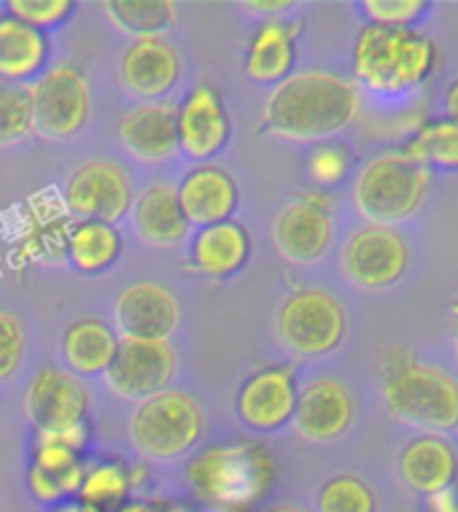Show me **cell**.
<instances>
[{
  "label": "cell",
  "instance_id": "cell-1",
  "mask_svg": "<svg viewBox=\"0 0 458 512\" xmlns=\"http://www.w3.org/2000/svg\"><path fill=\"white\" fill-rule=\"evenodd\" d=\"M359 108L362 98L353 81L326 71L291 73L270 92L262 127L283 141L316 143L351 127Z\"/></svg>",
  "mask_w": 458,
  "mask_h": 512
},
{
  "label": "cell",
  "instance_id": "cell-2",
  "mask_svg": "<svg viewBox=\"0 0 458 512\" xmlns=\"http://www.w3.org/2000/svg\"><path fill=\"white\" fill-rule=\"evenodd\" d=\"M186 480L216 512H248L275 483V459L259 442H219L189 461Z\"/></svg>",
  "mask_w": 458,
  "mask_h": 512
},
{
  "label": "cell",
  "instance_id": "cell-3",
  "mask_svg": "<svg viewBox=\"0 0 458 512\" xmlns=\"http://www.w3.org/2000/svg\"><path fill=\"white\" fill-rule=\"evenodd\" d=\"M383 399L388 413L429 434L458 429V380L437 364L394 348L383 362Z\"/></svg>",
  "mask_w": 458,
  "mask_h": 512
},
{
  "label": "cell",
  "instance_id": "cell-4",
  "mask_svg": "<svg viewBox=\"0 0 458 512\" xmlns=\"http://www.w3.org/2000/svg\"><path fill=\"white\" fill-rule=\"evenodd\" d=\"M437 68V44L413 27L367 25L353 41V73L375 95L421 87Z\"/></svg>",
  "mask_w": 458,
  "mask_h": 512
},
{
  "label": "cell",
  "instance_id": "cell-5",
  "mask_svg": "<svg viewBox=\"0 0 458 512\" xmlns=\"http://www.w3.org/2000/svg\"><path fill=\"white\" fill-rule=\"evenodd\" d=\"M432 184L429 168L405 151H388L370 159L353 184V203L367 224L394 227L418 213Z\"/></svg>",
  "mask_w": 458,
  "mask_h": 512
},
{
  "label": "cell",
  "instance_id": "cell-6",
  "mask_svg": "<svg viewBox=\"0 0 458 512\" xmlns=\"http://www.w3.org/2000/svg\"><path fill=\"white\" fill-rule=\"evenodd\" d=\"M205 418L186 391L165 389L138 402L130 421V437L138 453L154 461H170L200 442Z\"/></svg>",
  "mask_w": 458,
  "mask_h": 512
},
{
  "label": "cell",
  "instance_id": "cell-7",
  "mask_svg": "<svg viewBox=\"0 0 458 512\" xmlns=\"http://www.w3.org/2000/svg\"><path fill=\"white\" fill-rule=\"evenodd\" d=\"M278 340L294 356L316 359L337 351L345 340V308L326 289H300L283 302L275 318Z\"/></svg>",
  "mask_w": 458,
  "mask_h": 512
},
{
  "label": "cell",
  "instance_id": "cell-8",
  "mask_svg": "<svg viewBox=\"0 0 458 512\" xmlns=\"http://www.w3.org/2000/svg\"><path fill=\"white\" fill-rule=\"evenodd\" d=\"M62 205L73 221L116 224L133 208V181L114 159H89L65 181Z\"/></svg>",
  "mask_w": 458,
  "mask_h": 512
},
{
  "label": "cell",
  "instance_id": "cell-9",
  "mask_svg": "<svg viewBox=\"0 0 458 512\" xmlns=\"http://www.w3.org/2000/svg\"><path fill=\"white\" fill-rule=\"evenodd\" d=\"M92 111L87 76L76 65H57L33 84V127L49 141H71Z\"/></svg>",
  "mask_w": 458,
  "mask_h": 512
},
{
  "label": "cell",
  "instance_id": "cell-10",
  "mask_svg": "<svg viewBox=\"0 0 458 512\" xmlns=\"http://www.w3.org/2000/svg\"><path fill=\"white\" fill-rule=\"evenodd\" d=\"M410 267V246L402 232L380 224H364L345 240L343 273L362 292H383Z\"/></svg>",
  "mask_w": 458,
  "mask_h": 512
},
{
  "label": "cell",
  "instance_id": "cell-11",
  "mask_svg": "<svg viewBox=\"0 0 458 512\" xmlns=\"http://www.w3.org/2000/svg\"><path fill=\"white\" fill-rule=\"evenodd\" d=\"M178 356L168 340H119L114 362L106 372L108 389L127 402H143L170 389L176 378Z\"/></svg>",
  "mask_w": 458,
  "mask_h": 512
},
{
  "label": "cell",
  "instance_id": "cell-12",
  "mask_svg": "<svg viewBox=\"0 0 458 512\" xmlns=\"http://www.w3.org/2000/svg\"><path fill=\"white\" fill-rule=\"evenodd\" d=\"M25 410L38 434L65 432L89 424V391L71 370L44 367L27 386Z\"/></svg>",
  "mask_w": 458,
  "mask_h": 512
},
{
  "label": "cell",
  "instance_id": "cell-13",
  "mask_svg": "<svg viewBox=\"0 0 458 512\" xmlns=\"http://www.w3.org/2000/svg\"><path fill=\"white\" fill-rule=\"evenodd\" d=\"M332 200L321 192L297 197L278 213L273 224V240L278 254L294 265H313L332 246Z\"/></svg>",
  "mask_w": 458,
  "mask_h": 512
},
{
  "label": "cell",
  "instance_id": "cell-14",
  "mask_svg": "<svg viewBox=\"0 0 458 512\" xmlns=\"http://www.w3.org/2000/svg\"><path fill=\"white\" fill-rule=\"evenodd\" d=\"M353 413L356 405L351 389L343 380L321 375L300 389L291 424L308 442H332L351 429Z\"/></svg>",
  "mask_w": 458,
  "mask_h": 512
},
{
  "label": "cell",
  "instance_id": "cell-15",
  "mask_svg": "<svg viewBox=\"0 0 458 512\" xmlns=\"http://www.w3.org/2000/svg\"><path fill=\"white\" fill-rule=\"evenodd\" d=\"M297 375L291 367H265L248 375L238 391L240 421L254 432H278L297 407Z\"/></svg>",
  "mask_w": 458,
  "mask_h": 512
},
{
  "label": "cell",
  "instance_id": "cell-16",
  "mask_svg": "<svg viewBox=\"0 0 458 512\" xmlns=\"http://www.w3.org/2000/svg\"><path fill=\"white\" fill-rule=\"evenodd\" d=\"M178 318L181 308L176 297L159 283H133L116 297V335L127 340H168L176 332Z\"/></svg>",
  "mask_w": 458,
  "mask_h": 512
},
{
  "label": "cell",
  "instance_id": "cell-17",
  "mask_svg": "<svg viewBox=\"0 0 458 512\" xmlns=\"http://www.w3.org/2000/svg\"><path fill=\"white\" fill-rule=\"evenodd\" d=\"M232 124L219 89L211 84L194 87L178 108V149L197 162H208L229 141Z\"/></svg>",
  "mask_w": 458,
  "mask_h": 512
},
{
  "label": "cell",
  "instance_id": "cell-18",
  "mask_svg": "<svg viewBox=\"0 0 458 512\" xmlns=\"http://www.w3.org/2000/svg\"><path fill=\"white\" fill-rule=\"evenodd\" d=\"M73 216L57 195H36L22 211L17 256L30 265H54L68 254Z\"/></svg>",
  "mask_w": 458,
  "mask_h": 512
},
{
  "label": "cell",
  "instance_id": "cell-19",
  "mask_svg": "<svg viewBox=\"0 0 458 512\" xmlns=\"http://www.w3.org/2000/svg\"><path fill=\"white\" fill-rule=\"evenodd\" d=\"M119 73L124 89L133 98H141L143 103H159L176 87L181 60L165 38H141L124 49Z\"/></svg>",
  "mask_w": 458,
  "mask_h": 512
},
{
  "label": "cell",
  "instance_id": "cell-20",
  "mask_svg": "<svg viewBox=\"0 0 458 512\" xmlns=\"http://www.w3.org/2000/svg\"><path fill=\"white\" fill-rule=\"evenodd\" d=\"M124 151L143 165H162L178 154V108L165 100L141 103L119 122Z\"/></svg>",
  "mask_w": 458,
  "mask_h": 512
},
{
  "label": "cell",
  "instance_id": "cell-21",
  "mask_svg": "<svg viewBox=\"0 0 458 512\" xmlns=\"http://www.w3.org/2000/svg\"><path fill=\"white\" fill-rule=\"evenodd\" d=\"M189 227H211L232 219L240 192L235 178L219 165H200L176 186Z\"/></svg>",
  "mask_w": 458,
  "mask_h": 512
},
{
  "label": "cell",
  "instance_id": "cell-22",
  "mask_svg": "<svg viewBox=\"0 0 458 512\" xmlns=\"http://www.w3.org/2000/svg\"><path fill=\"white\" fill-rule=\"evenodd\" d=\"M399 475L418 496H434L456 486L458 453L442 434H421L399 453Z\"/></svg>",
  "mask_w": 458,
  "mask_h": 512
},
{
  "label": "cell",
  "instance_id": "cell-23",
  "mask_svg": "<svg viewBox=\"0 0 458 512\" xmlns=\"http://www.w3.org/2000/svg\"><path fill=\"white\" fill-rule=\"evenodd\" d=\"M300 30V22H286V19H267L256 27L243 62L248 79L256 84H275V87L289 79L297 60Z\"/></svg>",
  "mask_w": 458,
  "mask_h": 512
},
{
  "label": "cell",
  "instance_id": "cell-24",
  "mask_svg": "<svg viewBox=\"0 0 458 512\" xmlns=\"http://www.w3.org/2000/svg\"><path fill=\"white\" fill-rule=\"evenodd\" d=\"M251 256V235L238 221H221L211 227H200L189 246V262L194 273L208 275V278H229Z\"/></svg>",
  "mask_w": 458,
  "mask_h": 512
},
{
  "label": "cell",
  "instance_id": "cell-25",
  "mask_svg": "<svg viewBox=\"0 0 458 512\" xmlns=\"http://www.w3.org/2000/svg\"><path fill=\"white\" fill-rule=\"evenodd\" d=\"M84 469L87 467L79 453L60 448V445H49V442H36L33 461L27 469V488L36 502L54 507L79 494Z\"/></svg>",
  "mask_w": 458,
  "mask_h": 512
},
{
  "label": "cell",
  "instance_id": "cell-26",
  "mask_svg": "<svg viewBox=\"0 0 458 512\" xmlns=\"http://www.w3.org/2000/svg\"><path fill=\"white\" fill-rule=\"evenodd\" d=\"M135 230L149 246L170 248L181 243L189 232V221L184 216V208L178 203L176 186L151 184L143 189L138 200L133 203Z\"/></svg>",
  "mask_w": 458,
  "mask_h": 512
},
{
  "label": "cell",
  "instance_id": "cell-27",
  "mask_svg": "<svg viewBox=\"0 0 458 512\" xmlns=\"http://www.w3.org/2000/svg\"><path fill=\"white\" fill-rule=\"evenodd\" d=\"M119 340L122 337L116 335V329H111V324H106L103 318H79L65 329L62 356L68 362V370L79 378L106 375L119 351Z\"/></svg>",
  "mask_w": 458,
  "mask_h": 512
},
{
  "label": "cell",
  "instance_id": "cell-28",
  "mask_svg": "<svg viewBox=\"0 0 458 512\" xmlns=\"http://www.w3.org/2000/svg\"><path fill=\"white\" fill-rule=\"evenodd\" d=\"M49 62V38L36 27L3 14L0 17V79L30 84L41 79Z\"/></svg>",
  "mask_w": 458,
  "mask_h": 512
},
{
  "label": "cell",
  "instance_id": "cell-29",
  "mask_svg": "<svg viewBox=\"0 0 458 512\" xmlns=\"http://www.w3.org/2000/svg\"><path fill=\"white\" fill-rule=\"evenodd\" d=\"M122 254V235L116 224H103V221H73L71 235H68V254L65 259L71 262L79 273L100 275L114 265Z\"/></svg>",
  "mask_w": 458,
  "mask_h": 512
},
{
  "label": "cell",
  "instance_id": "cell-30",
  "mask_svg": "<svg viewBox=\"0 0 458 512\" xmlns=\"http://www.w3.org/2000/svg\"><path fill=\"white\" fill-rule=\"evenodd\" d=\"M135 486V472L124 461H97L84 469L76 499L97 512H116L130 502Z\"/></svg>",
  "mask_w": 458,
  "mask_h": 512
},
{
  "label": "cell",
  "instance_id": "cell-31",
  "mask_svg": "<svg viewBox=\"0 0 458 512\" xmlns=\"http://www.w3.org/2000/svg\"><path fill=\"white\" fill-rule=\"evenodd\" d=\"M103 9L111 25L133 41L159 38L178 17L176 3L170 0H108Z\"/></svg>",
  "mask_w": 458,
  "mask_h": 512
},
{
  "label": "cell",
  "instance_id": "cell-32",
  "mask_svg": "<svg viewBox=\"0 0 458 512\" xmlns=\"http://www.w3.org/2000/svg\"><path fill=\"white\" fill-rule=\"evenodd\" d=\"M423 168L458 170V122L434 119L418 127L405 149Z\"/></svg>",
  "mask_w": 458,
  "mask_h": 512
},
{
  "label": "cell",
  "instance_id": "cell-33",
  "mask_svg": "<svg viewBox=\"0 0 458 512\" xmlns=\"http://www.w3.org/2000/svg\"><path fill=\"white\" fill-rule=\"evenodd\" d=\"M33 84L0 79V149L33 133Z\"/></svg>",
  "mask_w": 458,
  "mask_h": 512
},
{
  "label": "cell",
  "instance_id": "cell-34",
  "mask_svg": "<svg viewBox=\"0 0 458 512\" xmlns=\"http://www.w3.org/2000/svg\"><path fill=\"white\" fill-rule=\"evenodd\" d=\"M378 499L367 480L337 475L318 491V512H375Z\"/></svg>",
  "mask_w": 458,
  "mask_h": 512
},
{
  "label": "cell",
  "instance_id": "cell-35",
  "mask_svg": "<svg viewBox=\"0 0 458 512\" xmlns=\"http://www.w3.org/2000/svg\"><path fill=\"white\" fill-rule=\"evenodd\" d=\"M6 14L25 25L36 27L41 33L60 27L62 22H68L76 9L73 0H9Z\"/></svg>",
  "mask_w": 458,
  "mask_h": 512
},
{
  "label": "cell",
  "instance_id": "cell-36",
  "mask_svg": "<svg viewBox=\"0 0 458 512\" xmlns=\"http://www.w3.org/2000/svg\"><path fill=\"white\" fill-rule=\"evenodd\" d=\"M351 162V151L343 143H318L308 154V176L318 186H335L348 176Z\"/></svg>",
  "mask_w": 458,
  "mask_h": 512
},
{
  "label": "cell",
  "instance_id": "cell-37",
  "mask_svg": "<svg viewBox=\"0 0 458 512\" xmlns=\"http://www.w3.org/2000/svg\"><path fill=\"white\" fill-rule=\"evenodd\" d=\"M362 9L370 19V25L413 27L426 14L429 3H423V0H364Z\"/></svg>",
  "mask_w": 458,
  "mask_h": 512
},
{
  "label": "cell",
  "instance_id": "cell-38",
  "mask_svg": "<svg viewBox=\"0 0 458 512\" xmlns=\"http://www.w3.org/2000/svg\"><path fill=\"white\" fill-rule=\"evenodd\" d=\"M25 329L17 318L0 310V383L14 378L25 356Z\"/></svg>",
  "mask_w": 458,
  "mask_h": 512
},
{
  "label": "cell",
  "instance_id": "cell-39",
  "mask_svg": "<svg viewBox=\"0 0 458 512\" xmlns=\"http://www.w3.org/2000/svg\"><path fill=\"white\" fill-rule=\"evenodd\" d=\"M89 437H92V429L89 424L73 426V429H65V432H52V434H38L36 442H49V445H60V448H68L73 453H84V448L89 445Z\"/></svg>",
  "mask_w": 458,
  "mask_h": 512
},
{
  "label": "cell",
  "instance_id": "cell-40",
  "mask_svg": "<svg viewBox=\"0 0 458 512\" xmlns=\"http://www.w3.org/2000/svg\"><path fill=\"white\" fill-rule=\"evenodd\" d=\"M426 510L429 512H458V488H448L426 499Z\"/></svg>",
  "mask_w": 458,
  "mask_h": 512
},
{
  "label": "cell",
  "instance_id": "cell-41",
  "mask_svg": "<svg viewBox=\"0 0 458 512\" xmlns=\"http://www.w3.org/2000/svg\"><path fill=\"white\" fill-rule=\"evenodd\" d=\"M116 512H192L184 504H151V502H127Z\"/></svg>",
  "mask_w": 458,
  "mask_h": 512
},
{
  "label": "cell",
  "instance_id": "cell-42",
  "mask_svg": "<svg viewBox=\"0 0 458 512\" xmlns=\"http://www.w3.org/2000/svg\"><path fill=\"white\" fill-rule=\"evenodd\" d=\"M248 11H254V14H281V11H289L294 9V3H289V0H248V3H243Z\"/></svg>",
  "mask_w": 458,
  "mask_h": 512
},
{
  "label": "cell",
  "instance_id": "cell-43",
  "mask_svg": "<svg viewBox=\"0 0 458 512\" xmlns=\"http://www.w3.org/2000/svg\"><path fill=\"white\" fill-rule=\"evenodd\" d=\"M445 119L458 122V79L445 89Z\"/></svg>",
  "mask_w": 458,
  "mask_h": 512
},
{
  "label": "cell",
  "instance_id": "cell-44",
  "mask_svg": "<svg viewBox=\"0 0 458 512\" xmlns=\"http://www.w3.org/2000/svg\"><path fill=\"white\" fill-rule=\"evenodd\" d=\"M49 512H97V510H92V507H87V504H81L79 499H68V502L54 504Z\"/></svg>",
  "mask_w": 458,
  "mask_h": 512
},
{
  "label": "cell",
  "instance_id": "cell-45",
  "mask_svg": "<svg viewBox=\"0 0 458 512\" xmlns=\"http://www.w3.org/2000/svg\"><path fill=\"white\" fill-rule=\"evenodd\" d=\"M265 512H305L297 504H273V507H267Z\"/></svg>",
  "mask_w": 458,
  "mask_h": 512
},
{
  "label": "cell",
  "instance_id": "cell-46",
  "mask_svg": "<svg viewBox=\"0 0 458 512\" xmlns=\"http://www.w3.org/2000/svg\"><path fill=\"white\" fill-rule=\"evenodd\" d=\"M450 313H453V335H456V354H458V297L453 300V308H450Z\"/></svg>",
  "mask_w": 458,
  "mask_h": 512
},
{
  "label": "cell",
  "instance_id": "cell-47",
  "mask_svg": "<svg viewBox=\"0 0 458 512\" xmlns=\"http://www.w3.org/2000/svg\"><path fill=\"white\" fill-rule=\"evenodd\" d=\"M213 512H216V510H213Z\"/></svg>",
  "mask_w": 458,
  "mask_h": 512
}]
</instances>
